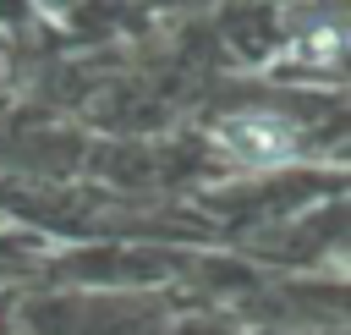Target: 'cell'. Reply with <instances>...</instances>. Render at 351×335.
I'll return each mask as SVG.
<instances>
[{"instance_id":"6da1fadb","label":"cell","mask_w":351,"mask_h":335,"mask_svg":"<svg viewBox=\"0 0 351 335\" xmlns=\"http://www.w3.org/2000/svg\"><path fill=\"white\" fill-rule=\"evenodd\" d=\"M214 143L241 159V165H274L296 148V132L285 115H263V110H241V115H225L214 126Z\"/></svg>"},{"instance_id":"7a4b0ae2","label":"cell","mask_w":351,"mask_h":335,"mask_svg":"<svg viewBox=\"0 0 351 335\" xmlns=\"http://www.w3.org/2000/svg\"><path fill=\"white\" fill-rule=\"evenodd\" d=\"M296 60H302V66H335V60H340V22L313 27V33L296 44Z\"/></svg>"}]
</instances>
